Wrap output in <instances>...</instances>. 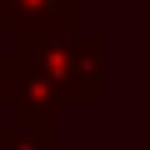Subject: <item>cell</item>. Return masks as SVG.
<instances>
[{
  "label": "cell",
  "instance_id": "3",
  "mask_svg": "<svg viewBox=\"0 0 150 150\" xmlns=\"http://www.w3.org/2000/svg\"><path fill=\"white\" fill-rule=\"evenodd\" d=\"M0 150H60L55 125H0Z\"/></svg>",
  "mask_w": 150,
  "mask_h": 150
},
{
  "label": "cell",
  "instance_id": "1",
  "mask_svg": "<svg viewBox=\"0 0 150 150\" xmlns=\"http://www.w3.org/2000/svg\"><path fill=\"white\" fill-rule=\"evenodd\" d=\"M10 65L35 80L60 105H95L105 95V40L100 35H60V40H10Z\"/></svg>",
  "mask_w": 150,
  "mask_h": 150
},
{
  "label": "cell",
  "instance_id": "2",
  "mask_svg": "<svg viewBox=\"0 0 150 150\" xmlns=\"http://www.w3.org/2000/svg\"><path fill=\"white\" fill-rule=\"evenodd\" d=\"M5 40H60L80 35V0H0Z\"/></svg>",
  "mask_w": 150,
  "mask_h": 150
},
{
  "label": "cell",
  "instance_id": "4",
  "mask_svg": "<svg viewBox=\"0 0 150 150\" xmlns=\"http://www.w3.org/2000/svg\"><path fill=\"white\" fill-rule=\"evenodd\" d=\"M10 85H15V75H10V60H0V110H10Z\"/></svg>",
  "mask_w": 150,
  "mask_h": 150
}]
</instances>
